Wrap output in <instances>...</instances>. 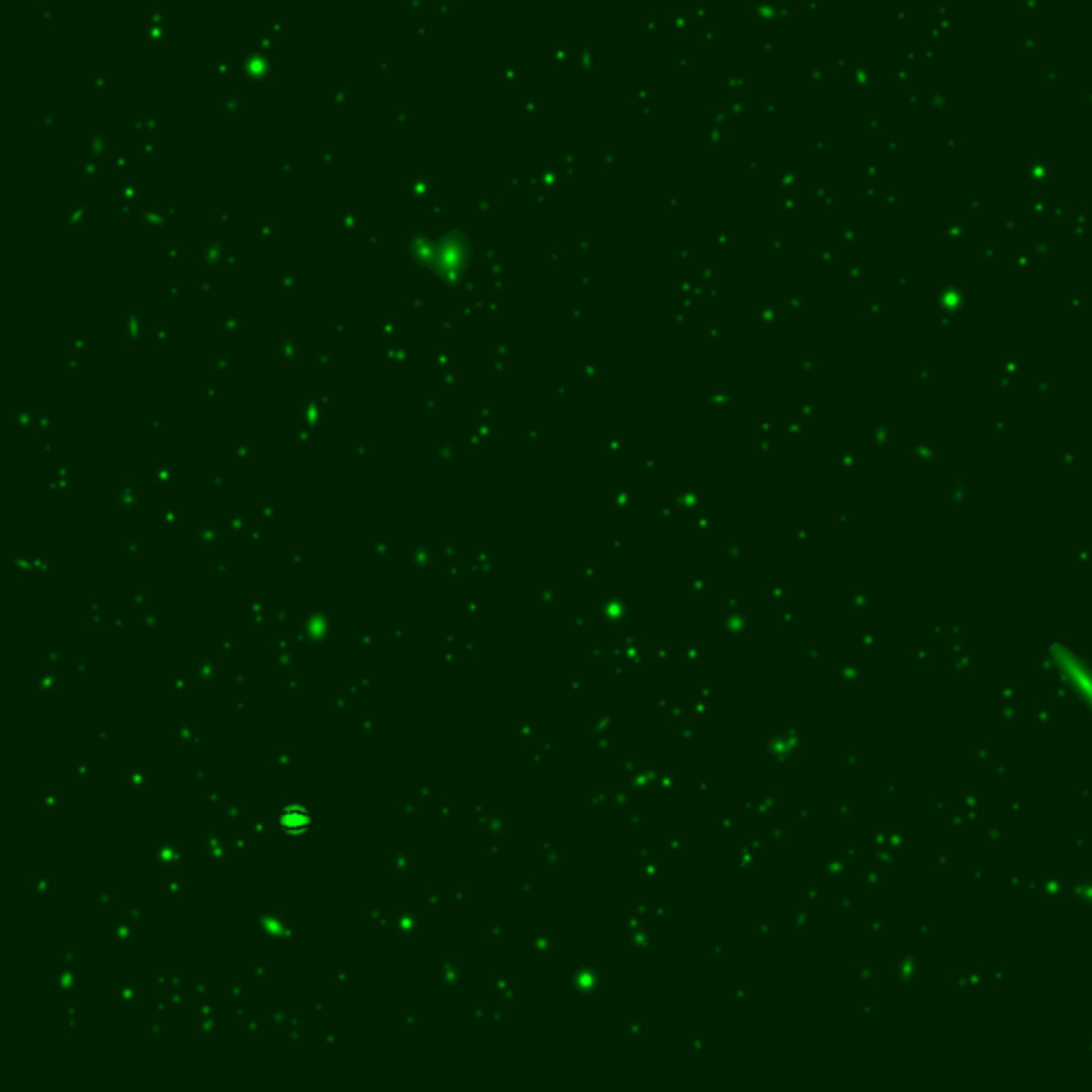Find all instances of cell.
<instances>
[{"instance_id": "6da1fadb", "label": "cell", "mask_w": 1092, "mask_h": 1092, "mask_svg": "<svg viewBox=\"0 0 1092 1092\" xmlns=\"http://www.w3.org/2000/svg\"><path fill=\"white\" fill-rule=\"evenodd\" d=\"M1065 668V677L1073 692H1078L1086 703L1092 704V670L1079 664L1078 660H1071L1069 664H1061Z\"/></svg>"}]
</instances>
